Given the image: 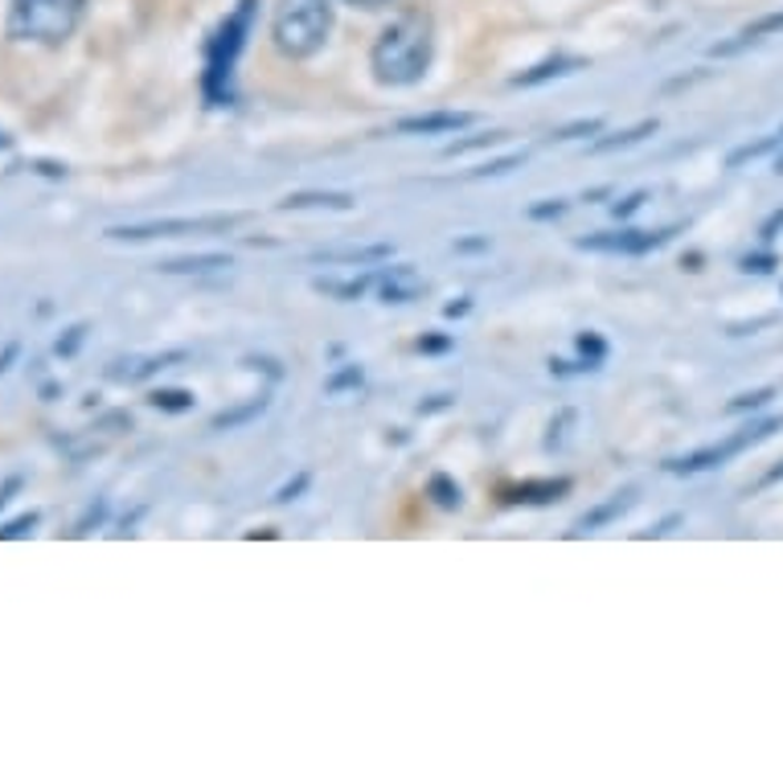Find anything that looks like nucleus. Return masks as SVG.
I'll return each instance as SVG.
<instances>
[{
  "label": "nucleus",
  "mask_w": 783,
  "mask_h": 783,
  "mask_svg": "<svg viewBox=\"0 0 783 783\" xmlns=\"http://www.w3.org/2000/svg\"><path fill=\"white\" fill-rule=\"evenodd\" d=\"M369 67L382 87L423 82L427 67H431V17L419 9H406L403 17H394L390 26L382 29V38L374 41Z\"/></svg>",
  "instance_id": "f257e3e1"
},
{
  "label": "nucleus",
  "mask_w": 783,
  "mask_h": 783,
  "mask_svg": "<svg viewBox=\"0 0 783 783\" xmlns=\"http://www.w3.org/2000/svg\"><path fill=\"white\" fill-rule=\"evenodd\" d=\"M333 4L328 0H284L271 21V41L284 58H312L328 41Z\"/></svg>",
  "instance_id": "f03ea898"
},
{
  "label": "nucleus",
  "mask_w": 783,
  "mask_h": 783,
  "mask_svg": "<svg viewBox=\"0 0 783 783\" xmlns=\"http://www.w3.org/2000/svg\"><path fill=\"white\" fill-rule=\"evenodd\" d=\"M82 0H13V13H9V33L17 41H54L70 38L74 26H79Z\"/></svg>",
  "instance_id": "7ed1b4c3"
},
{
  "label": "nucleus",
  "mask_w": 783,
  "mask_h": 783,
  "mask_svg": "<svg viewBox=\"0 0 783 783\" xmlns=\"http://www.w3.org/2000/svg\"><path fill=\"white\" fill-rule=\"evenodd\" d=\"M251 13H255V0H243L238 4V13L226 17V26L217 29V38L210 41V70H205V95L214 99H226V82H230V70H234V58L243 50L246 41V29H251Z\"/></svg>",
  "instance_id": "20e7f679"
},
{
  "label": "nucleus",
  "mask_w": 783,
  "mask_h": 783,
  "mask_svg": "<svg viewBox=\"0 0 783 783\" xmlns=\"http://www.w3.org/2000/svg\"><path fill=\"white\" fill-rule=\"evenodd\" d=\"M783 427V415L780 419H767V423H755V427H743V431H734L730 439H722V444H710V447H698V451H689V456L673 459L669 464V472H710V468H722L726 459L743 456V451H751L755 444H763V439H771V435Z\"/></svg>",
  "instance_id": "39448f33"
},
{
  "label": "nucleus",
  "mask_w": 783,
  "mask_h": 783,
  "mask_svg": "<svg viewBox=\"0 0 783 783\" xmlns=\"http://www.w3.org/2000/svg\"><path fill=\"white\" fill-rule=\"evenodd\" d=\"M246 214H217V217H161L144 226H111L108 238L115 243H149V238H181V234H214V230L243 226Z\"/></svg>",
  "instance_id": "423d86ee"
},
{
  "label": "nucleus",
  "mask_w": 783,
  "mask_h": 783,
  "mask_svg": "<svg viewBox=\"0 0 783 783\" xmlns=\"http://www.w3.org/2000/svg\"><path fill=\"white\" fill-rule=\"evenodd\" d=\"M669 238H673V230H611V234L579 238V246L582 251H603V255H649Z\"/></svg>",
  "instance_id": "0eeeda50"
},
{
  "label": "nucleus",
  "mask_w": 783,
  "mask_h": 783,
  "mask_svg": "<svg viewBox=\"0 0 783 783\" xmlns=\"http://www.w3.org/2000/svg\"><path fill=\"white\" fill-rule=\"evenodd\" d=\"M472 111H427V115L398 123V135H456L464 128H472Z\"/></svg>",
  "instance_id": "6e6552de"
},
{
  "label": "nucleus",
  "mask_w": 783,
  "mask_h": 783,
  "mask_svg": "<svg viewBox=\"0 0 783 783\" xmlns=\"http://www.w3.org/2000/svg\"><path fill=\"white\" fill-rule=\"evenodd\" d=\"M374 279H378V292L386 304H415L423 296V275L415 267H406V263L378 271Z\"/></svg>",
  "instance_id": "1a4fd4ad"
},
{
  "label": "nucleus",
  "mask_w": 783,
  "mask_h": 783,
  "mask_svg": "<svg viewBox=\"0 0 783 783\" xmlns=\"http://www.w3.org/2000/svg\"><path fill=\"white\" fill-rule=\"evenodd\" d=\"M775 33H783V9H780V13L759 17V21H751V26H743L739 33H734V41H722V45H714L710 54H714V58L743 54V50H751V45H759V41L775 38Z\"/></svg>",
  "instance_id": "9d476101"
},
{
  "label": "nucleus",
  "mask_w": 783,
  "mask_h": 783,
  "mask_svg": "<svg viewBox=\"0 0 783 783\" xmlns=\"http://www.w3.org/2000/svg\"><path fill=\"white\" fill-rule=\"evenodd\" d=\"M394 246L386 243H374V246H340V251H316L312 255V263H325V267H337V263H345V267H369V263H382V258H390Z\"/></svg>",
  "instance_id": "9b49d317"
},
{
  "label": "nucleus",
  "mask_w": 783,
  "mask_h": 783,
  "mask_svg": "<svg viewBox=\"0 0 783 783\" xmlns=\"http://www.w3.org/2000/svg\"><path fill=\"white\" fill-rule=\"evenodd\" d=\"M185 353H161V357H132V362H111L108 378L111 382H144L156 369H169L173 362H181Z\"/></svg>",
  "instance_id": "f8f14e48"
},
{
  "label": "nucleus",
  "mask_w": 783,
  "mask_h": 783,
  "mask_svg": "<svg viewBox=\"0 0 783 783\" xmlns=\"http://www.w3.org/2000/svg\"><path fill=\"white\" fill-rule=\"evenodd\" d=\"M279 210H353L349 193H333V190H304V193H287Z\"/></svg>",
  "instance_id": "ddd939ff"
},
{
  "label": "nucleus",
  "mask_w": 783,
  "mask_h": 783,
  "mask_svg": "<svg viewBox=\"0 0 783 783\" xmlns=\"http://www.w3.org/2000/svg\"><path fill=\"white\" fill-rule=\"evenodd\" d=\"M587 62L582 58H546V62H538L533 70H521L513 79V87H538V82H550V79H562V74H574V70H582Z\"/></svg>",
  "instance_id": "4468645a"
},
{
  "label": "nucleus",
  "mask_w": 783,
  "mask_h": 783,
  "mask_svg": "<svg viewBox=\"0 0 783 783\" xmlns=\"http://www.w3.org/2000/svg\"><path fill=\"white\" fill-rule=\"evenodd\" d=\"M632 505H635V492H620V497L603 500V505H599V509H591V513H582V517H579V529H582V533H591V529L611 526V521L628 513Z\"/></svg>",
  "instance_id": "2eb2a0df"
},
{
  "label": "nucleus",
  "mask_w": 783,
  "mask_h": 783,
  "mask_svg": "<svg viewBox=\"0 0 783 783\" xmlns=\"http://www.w3.org/2000/svg\"><path fill=\"white\" fill-rule=\"evenodd\" d=\"M230 255H190V258H169V263H156V271L164 275H205V271H226Z\"/></svg>",
  "instance_id": "dca6fc26"
},
{
  "label": "nucleus",
  "mask_w": 783,
  "mask_h": 783,
  "mask_svg": "<svg viewBox=\"0 0 783 783\" xmlns=\"http://www.w3.org/2000/svg\"><path fill=\"white\" fill-rule=\"evenodd\" d=\"M378 284L374 275H357V279H316V292H325V296H337V299H362L369 287Z\"/></svg>",
  "instance_id": "f3484780"
},
{
  "label": "nucleus",
  "mask_w": 783,
  "mask_h": 783,
  "mask_svg": "<svg viewBox=\"0 0 783 783\" xmlns=\"http://www.w3.org/2000/svg\"><path fill=\"white\" fill-rule=\"evenodd\" d=\"M652 132H657V120H644V123H635L632 132L603 135V140H594V144H591V152H616V149H632V144H640V140H649Z\"/></svg>",
  "instance_id": "a211bd4d"
},
{
  "label": "nucleus",
  "mask_w": 783,
  "mask_h": 783,
  "mask_svg": "<svg viewBox=\"0 0 783 783\" xmlns=\"http://www.w3.org/2000/svg\"><path fill=\"white\" fill-rule=\"evenodd\" d=\"M263 410H267V398H255V403L238 406V410H230V415H217L214 431H230V427H238V423L255 419V415H263Z\"/></svg>",
  "instance_id": "6ab92c4d"
},
{
  "label": "nucleus",
  "mask_w": 783,
  "mask_h": 783,
  "mask_svg": "<svg viewBox=\"0 0 783 783\" xmlns=\"http://www.w3.org/2000/svg\"><path fill=\"white\" fill-rule=\"evenodd\" d=\"M505 140V132H485V135H472V140H456V144H447L444 156H468V152L476 149H492V144H500Z\"/></svg>",
  "instance_id": "aec40b11"
},
{
  "label": "nucleus",
  "mask_w": 783,
  "mask_h": 783,
  "mask_svg": "<svg viewBox=\"0 0 783 783\" xmlns=\"http://www.w3.org/2000/svg\"><path fill=\"white\" fill-rule=\"evenodd\" d=\"M362 365H345L340 374H333V378L325 382V394H345V390H357L362 386Z\"/></svg>",
  "instance_id": "412c9836"
},
{
  "label": "nucleus",
  "mask_w": 783,
  "mask_h": 783,
  "mask_svg": "<svg viewBox=\"0 0 783 783\" xmlns=\"http://www.w3.org/2000/svg\"><path fill=\"white\" fill-rule=\"evenodd\" d=\"M149 403L156 406V410H173V415H176V410H190V406H193V394H190V390H156V394L149 398Z\"/></svg>",
  "instance_id": "4be33fe9"
},
{
  "label": "nucleus",
  "mask_w": 783,
  "mask_h": 783,
  "mask_svg": "<svg viewBox=\"0 0 783 783\" xmlns=\"http://www.w3.org/2000/svg\"><path fill=\"white\" fill-rule=\"evenodd\" d=\"M780 144H783V132L771 135V140H759V144H746V149H739V152H730V169L755 161V156H763V152H771V149H780Z\"/></svg>",
  "instance_id": "5701e85b"
},
{
  "label": "nucleus",
  "mask_w": 783,
  "mask_h": 783,
  "mask_svg": "<svg viewBox=\"0 0 783 783\" xmlns=\"http://www.w3.org/2000/svg\"><path fill=\"white\" fill-rule=\"evenodd\" d=\"M431 497L444 505V509H459V485H451L447 476H435L431 480Z\"/></svg>",
  "instance_id": "b1692460"
},
{
  "label": "nucleus",
  "mask_w": 783,
  "mask_h": 783,
  "mask_svg": "<svg viewBox=\"0 0 783 783\" xmlns=\"http://www.w3.org/2000/svg\"><path fill=\"white\" fill-rule=\"evenodd\" d=\"M599 132H603V120H579V123H567L562 132H555V140L567 144V140H582V135H599Z\"/></svg>",
  "instance_id": "393cba45"
},
{
  "label": "nucleus",
  "mask_w": 783,
  "mask_h": 783,
  "mask_svg": "<svg viewBox=\"0 0 783 783\" xmlns=\"http://www.w3.org/2000/svg\"><path fill=\"white\" fill-rule=\"evenodd\" d=\"M521 161H526V152H513V156H505V161H492L485 164V169H476L472 176H505V173H513Z\"/></svg>",
  "instance_id": "a878e982"
},
{
  "label": "nucleus",
  "mask_w": 783,
  "mask_h": 783,
  "mask_svg": "<svg viewBox=\"0 0 783 783\" xmlns=\"http://www.w3.org/2000/svg\"><path fill=\"white\" fill-rule=\"evenodd\" d=\"M567 214V202H541V205H533V210H529V217H533V222H550V217H562Z\"/></svg>",
  "instance_id": "bb28decb"
},
{
  "label": "nucleus",
  "mask_w": 783,
  "mask_h": 783,
  "mask_svg": "<svg viewBox=\"0 0 783 783\" xmlns=\"http://www.w3.org/2000/svg\"><path fill=\"white\" fill-rule=\"evenodd\" d=\"M771 394L775 390H755V394H739L734 403H730V410H755V406L771 403Z\"/></svg>",
  "instance_id": "cd10ccee"
},
{
  "label": "nucleus",
  "mask_w": 783,
  "mask_h": 783,
  "mask_svg": "<svg viewBox=\"0 0 783 783\" xmlns=\"http://www.w3.org/2000/svg\"><path fill=\"white\" fill-rule=\"evenodd\" d=\"M41 517L38 513H26V517H17V521H9V526L0 529V538H21V533H29V529L38 526Z\"/></svg>",
  "instance_id": "c85d7f7f"
},
{
  "label": "nucleus",
  "mask_w": 783,
  "mask_h": 783,
  "mask_svg": "<svg viewBox=\"0 0 783 783\" xmlns=\"http://www.w3.org/2000/svg\"><path fill=\"white\" fill-rule=\"evenodd\" d=\"M644 197H649V193L640 190V193H632V197H623V202H616L611 205V214L616 217H632L635 210H640V205H644Z\"/></svg>",
  "instance_id": "c756f323"
},
{
  "label": "nucleus",
  "mask_w": 783,
  "mask_h": 783,
  "mask_svg": "<svg viewBox=\"0 0 783 783\" xmlns=\"http://www.w3.org/2000/svg\"><path fill=\"white\" fill-rule=\"evenodd\" d=\"M579 349H582V353H591V362H599V357L608 353V345L594 337V333H582V337H579Z\"/></svg>",
  "instance_id": "7c9ffc66"
},
{
  "label": "nucleus",
  "mask_w": 783,
  "mask_h": 783,
  "mask_svg": "<svg viewBox=\"0 0 783 783\" xmlns=\"http://www.w3.org/2000/svg\"><path fill=\"white\" fill-rule=\"evenodd\" d=\"M82 333H87V328H82V325L70 328L67 337L58 340V353H62V357H70V353H74V349H79V345H82Z\"/></svg>",
  "instance_id": "2f4dec72"
},
{
  "label": "nucleus",
  "mask_w": 783,
  "mask_h": 783,
  "mask_svg": "<svg viewBox=\"0 0 783 783\" xmlns=\"http://www.w3.org/2000/svg\"><path fill=\"white\" fill-rule=\"evenodd\" d=\"M775 267V255H746L743 258V271H755V275H763V271Z\"/></svg>",
  "instance_id": "473e14b6"
},
{
  "label": "nucleus",
  "mask_w": 783,
  "mask_h": 783,
  "mask_svg": "<svg viewBox=\"0 0 783 783\" xmlns=\"http://www.w3.org/2000/svg\"><path fill=\"white\" fill-rule=\"evenodd\" d=\"M29 169L41 176H67V164H58V161H33Z\"/></svg>",
  "instance_id": "72a5a7b5"
},
{
  "label": "nucleus",
  "mask_w": 783,
  "mask_h": 783,
  "mask_svg": "<svg viewBox=\"0 0 783 783\" xmlns=\"http://www.w3.org/2000/svg\"><path fill=\"white\" fill-rule=\"evenodd\" d=\"M447 345H451L447 337H423L419 340V349H427V353H439V349H447Z\"/></svg>",
  "instance_id": "f704fd0d"
},
{
  "label": "nucleus",
  "mask_w": 783,
  "mask_h": 783,
  "mask_svg": "<svg viewBox=\"0 0 783 783\" xmlns=\"http://www.w3.org/2000/svg\"><path fill=\"white\" fill-rule=\"evenodd\" d=\"M304 485H308V476H299L296 485L279 488V497H275V500H279V505H284V500H292V497H296V492H299V488H304Z\"/></svg>",
  "instance_id": "c9c22d12"
},
{
  "label": "nucleus",
  "mask_w": 783,
  "mask_h": 783,
  "mask_svg": "<svg viewBox=\"0 0 783 783\" xmlns=\"http://www.w3.org/2000/svg\"><path fill=\"white\" fill-rule=\"evenodd\" d=\"M17 488H21V476H13V480H9V485L0 488V509H4V505H9V500H13V492Z\"/></svg>",
  "instance_id": "e433bc0d"
},
{
  "label": "nucleus",
  "mask_w": 783,
  "mask_h": 783,
  "mask_svg": "<svg viewBox=\"0 0 783 783\" xmlns=\"http://www.w3.org/2000/svg\"><path fill=\"white\" fill-rule=\"evenodd\" d=\"M353 9H382V4H390V0H345Z\"/></svg>",
  "instance_id": "4c0bfd02"
},
{
  "label": "nucleus",
  "mask_w": 783,
  "mask_h": 783,
  "mask_svg": "<svg viewBox=\"0 0 783 783\" xmlns=\"http://www.w3.org/2000/svg\"><path fill=\"white\" fill-rule=\"evenodd\" d=\"M468 312V299H459V304H447V316H464Z\"/></svg>",
  "instance_id": "58836bf2"
},
{
  "label": "nucleus",
  "mask_w": 783,
  "mask_h": 783,
  "mask_svg": "<svg viewBox=\"0 0 783 783\" xmlns=\"http://www.w3.org/2000/svg\"><path fill=\"white\" fill-rule=\"evenodd\" d=\"M0 149H13V140H9L4 132H0Z\"/></svg>",
  "instance_id": "ea45409f"
},
{
  "label": "nucleus",
  "mask_w": 783,
  "mask_h": 783,
  "mask_svg": "<svg viewBox=\"0 0 783 783\" xmlns=\"http://www.w3.org/2000/svg\"><path fill=\"white\" fill-rule=\"evenodd\" d=\"M775 173H783V152H780V161H775Z\"/></svg>",
  "instance_id": "a19ab883"
}]
</instances>
